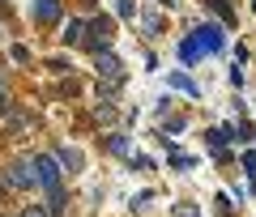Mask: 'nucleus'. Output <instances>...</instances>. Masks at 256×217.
I'll list each match as a JSON object with an SVG mask.
<instances>
[{
	"instance_id": "obj_3",
	"label": "nucleus",
	"mask_w": 256,
	"mask_h": 217,
	"mask_svg": "<svg viewBox=\"0 0 256 217\" xmlns=\"http://www.w3.org/2000/svg\"><path fill=\"white\" fill-rule=\"evenodd\" d=\"M94 64H98V72H102V77H111V81H116L120 72H124V68H120V60H116V51H107V47L94 55Z\"/></svg>"
},
{
	"instance_id": "obj_1",
	"label": "nucleus",
	"mask_w": 256,
	"mask_h": 217,
	"mask_svg": "<svg viewBox=\"0 0 256 217\" xmlns=\"http://www.w3.org/2000/svg\"><path fill=\"white\" fill-rule=\"evenodd\" d=\"M4 183H9V188H34L38 183V166H34V158H18V162L9 166V175H4Z\"/></svg>"
},
{
	"instance_id": "obj_9",
	"label": "nucleus",
	"mask_w": 256,
	"mask_h": 217,
	"mask_svg": "<svg viewBox=\"0 0 256 217\" xmlns=\"http://www.w3.org/2000/svg\"><path fill=\"white\" fill-rule=\"evenodd\" d=\"M171 85H175V90H188V94H196V90H192V81L184 77V72H171Z\"/></svg>"
},
{
	"instance_id": "obj_10",
	"label": "nucleus",
	"mask_w": 256,
	"mask_h": 217,
	"mask_svg": "<svg viewBox=\"0 0 256 217\" xmlns=\"http://www.w3.org/2000/svg\"><path fill=\"white\" fill-rule=\"evenodd\" d=\"M175 217H201V209L196 205H175Z\"/></svg>"
},
{
	"instance_id": "obj_5",
	"label": "nucleus",
	"mask_w": 256,
	"mask_h": 217,
	"mask_svg": "<svg viewBox=\"0 0 256 217\" xmlns=\"http://www.w3.org/2000/svg\"><path fill=\"white\" fill-rule=\"evenodd\" d=\"M180 60H184V64H196V60H201V43H196V34H192V38H184Z\"/></svg>"
},
{
	"instance_id": "obj_7",
	"label": "nucleus",
	"mask_w": 256,
	"mask_h": 217,
	"mask_svg": "<svg viewBox=\"0 0 256 217\" xmlns=\"http://www.w3.org/2000/svg\"><path fill=\"white\" fill-rule=\"evenodd\" d=\"M52 192V213H64V188H47Z\"/></svg>"
},
{
	"instance_id": "obj_8",
	"label": "nucleus",
	"mask_w": 256,
	"mask_h": 217,
	"mask_svg": "<svg viewBox=\"0 0 256 217\" xmlns=\"http://www.w3.org/2000/svg\"><path fill=\"white\" fill-rule=\"evenodd\" d=\"M107 34H111V26H107V21H94V43H107Z\"/></svg>"
},
{
	"instance_id": "obj_6",
	"label": "nucleus",
	"mask_w": 256,
	"mask_h": 217,
	"mask_svg": "<svg viewBox=\"0 0 256 217\" xmlns=\"http://www.w3.org/2000/svg\"><path fill=\"white\" fill-rule=\"evenodd\" d=\"M34 13L43 21H56V17H60V4H56V0H34Z\"/></svg>"
},
{
	"instance_id": "obj_12",
	"label": "nucleus",
	"mask_w": 256,
	"mask_h": 217,
	"mask_svg": "<svg viewBox=\"0 0 256 217\" xmlns=\"http://www.w3.org/2000/svg\"><path fill=\"white\" fill-rule=\"evenodd\" d=\"M60 162H64V166H68V171H77V166H82V158H77V154H73V149H68V154H60Z\"/></svg>"
},
{
	"instance_id": "obj_13",
	"label": "nucleus",
	"mask_w": 256,
	"mask_h": 217,
	"mask_svg": "<svg viewBox=\"0 0 256 217\" xmlns=\"http://www.w3.org/2000/svg\"><path fill=\"white\" fill-rule=\"evenodd\" d=\"M64 38H68V43H77V38H82V21H73V26L64 30Z\"/></svg>"
},
{
	"instance_id": "obj_14",
	"label": "nucleus",
	"mask_w": 256,
	"mask_h": 217,
	"mask_svg": "<svg viewBox=\"0 0 256 217\" xmlns=\"http://www.w3.org/2000/svg\"><path fill=\"white\" fill-rule=\"evenodd\" d=\"M22 217H47V213H43V209H26V213H22Z\"/></svg>"
},
{
	"instance_id": "obj_11",
	"label": "nucleus",
	"mask_w": 256,
	"mask_h": 217,
	"mask_svg": "<svg viewBox=\"0 0 256 217\" xmlns=\"http://www.w3.org/2000/svg\"><path fill=\"white\" fill-rule=\"evenodd\" d=\"M107 145H111V154H128V141H124V136H111Z\"/></svg>"
},
{
	"instance_id": "obj_2",
	"label": "nucleus",
	"mask_w": 256,
	"mask_h": 217,
	"mask_svg": "<svg viewBox=\"0 0 256 217\" xmlns=\"http://www.w3.org/2000/svg\"><path fill=\"white\" fill-rule=\"evenodd\" d=\"M38 166V183L43 188H60V175H56V158H34Z\"/></svg>"
},
{
	"instance_id": "obj_4",
	"label": "nucleus",
	"mask_w": 256,
	"mask_h": 217,
	"mask_svg": "<svg viewBox=\"0 0 256 217\" xmlns=\"http://www.w3.org/2000/svg\"><path fill=\"white\" fill-rule=\"evenodd\" d=\"M196 43L210 47V51H222V30L218 26H201V30H196Z\"/></svg>"
}]
</instances>
